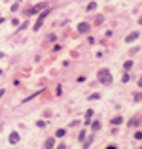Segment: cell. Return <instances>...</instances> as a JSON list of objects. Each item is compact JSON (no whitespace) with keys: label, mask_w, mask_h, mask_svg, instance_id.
<instances>
[{"label":"cell","mask_w":142,"mask_h":149,"mask_svg":"<svg viewBox=\"0 0 142 149\" xmlns=\"http://www.w3.org/2000/svg\"><path fill=\"white\" fill-rule=\"evenodd\" d=\"M38 95H42V91H36V93H32V95H29V96H27V98L25 100H23V104H27V102H30V100H34V98H36V96Z\"/></svg>","instance_id":"cell-7"},{"label":"cell","mask_w":142,"mask_h":149,"mask_svg":"<svg viewBox=\"0 0 142 149\" xmlns=\"http://www.w3.org/2000/svg\"><path fill=\"white\" fill-rule=\"evenodd\" d=\"M91 128H93V132H95V130H98V128H101V123H98V121H95V123L91 125Z\"/></svg>","instance_id":"cell-13"},{"label":"cell","mask_w":142,"mask_h":149,"mask_svg":"<svg viewBox=\"0 0 142 149\" xmlns=\"http://www.w3.org/2000/svg\"><path fill=\"white\" fill-rule=\"evenodd\" d=\"M8 140H10V143H17L19 142V134H17V132H11Z\"/></svg>","instance_id":"cell-9"},{"label":"cell","mask_w":142,"mask_h":149,"mask_svg":"<svg viewBox=\"0 0 142 149\" xmlns=\"http://www.w3.org/2000/svg\"><path fill=\"white\" fill-rule=\"evenodd\" d=\"M44 147L46 149H53L55 147V138H47L46 142H44Z\"/></svg>","instance_id":"cell-6"},{"label":"cell","mask_w":142,"mask_h":149,"mask_svg":"<svg viewBox=\"0 0 142 149\" xmlns=\"http://www.w3.org/2000/svg\"><path fill=\"white\" fill-rule=\"evenodd\" d=\"M2 57H4V53H0V58H2Z\"/></svg>","instance_id":"cell-25"},{"label":"cell","mask_w":142,"mask_h":149,"mask_svg":"<svg viewBox=\"0 0 142 149\" xmlns=\"http://www.w3.org/2000/svg\"><path fill=\"white\" fill-rule=\"evenodd\" d=\"M17 2H21V0H17Z\"/></svg>","instance_id":"cell-27"},{"label":"cell","mask_w":142,"mask_h":149,"mask_svg":"<svg viewBox=\"0 0 142 149\" xmlns=\"http://www.w3.org/2000/svg\"><path fill=\"white\" fill-rule=\"evenodd\" d=\"M27 26H29V23H23V25H19V30H25Z\"/></svg>","instance_id":"cell-19"},{"label":"cell","mask_w":142,"mask_h":149,"mask_svg":"<svg viewBox=\"0 0 142 149\" xmlns=\"http://www.w3.org/2000/svg\"><path fill=\"white\" fill-rule=\"evenodd\" d=\"M0 23H2V17H0Z\"/></svg>","instance_id":"cell-26"},{"label":"cell","mask_w":142,"mask_h":149,"mask_svg":"<svg viewBox=\"0 0 142 149\" xmlns=\"http://www.w3.org/2000/svg\"><path fill=\"white\" fill-rule=\"evenodd\" d=\"M106 149H117V147H116V146H108Z\"/></svg>","instance_id":"cell-23"},{"label":"cell","mask_w":142,"mask_h":149,"mask_svg":"<svg viewBox=\"0 0 142 149\" xmlns=\"http://www.w3.org/2000/svg\"><path fill=\"white\" fill-rule=\"evenodd\" d=\"M93 117V109H87L85 111V125H89V119Z\"/></svg>","instance_id":"cell-11"},{"label":"cell","mask_w":142,"mask_h":149,"mask_svg":"<svg viewBox=\"0 0 142 149\" xmlns=\"http://www.w3.org/2000/svg\"><path fill=\"white\" fill-rule=\"evenodd\" d=\"M46 6H47L46 2H40V4H36V6H32V8H30V10H27V15H29V17H30V15L38 13V11H42V10H44Z\"/></svg>","instance_id":"cell-3"},{"label":"cell","mask_w":142,"mask_h":149,"mask_svg":"<svg viewBox=\"0 0 142 149\" xmlns=\"http://www.w3.org/2000/svg\"><path fill=\"white\" fill-rule=\"evenodd\" d=\"M129 125H131V127H138V125H140V115H136V117H131Z\"/></svg>","instance_id":"cell-8"},{"label":"cell","mask_w":142,"mask_h":149,"mask_svg":"<svg viewBox=\"0 0 142 149\" xmlns=\"http://www.w3.org/2000/svg\"><path fill=\"white\" fill-rule=\"evenodd\" d=\"M57 149H66V146H65V143H61V146H59Z\"/></svg>","instance_id":"cell-22"},{"label":"cell","mask_w":142,"mask_h":149,"mask_svg":"<svg viewBox=\"0 0 142 149\" xmlns=\"http://www.w3.org/2000/svg\"><path fill=\"white\" fill-rule=\"evenodd\" d=\"M138 36H140L138 30H136V32H131L127 38H125V42H127V44H131V42H136V40H138Z\"/></svg>","instance_id":"cell-4"},{"label":"cell","mask_w":142,"mask_h":149,"mask_svg":"<svg viewBox=\"0 0 142 149\" xmlns=\"http://www.w3.org/2000/svg\"><path fill=\"white\" fill-rule=\"evenodd\" d=\"M55 136H59V138H61V136H65V128H59V130H57V134H55Z\"/></svg>","instance_id":"cell-17"},{"label":"cell","mask_w":142,"mask_h":149,"mask_svg":"<svg viewBox=\"0 0 142 149\" xmlns=\"http://www.w3.org/2000/svg\"><path fill=\"white\" fill-rule=\"evenodd\" d=\"M123 66H125V70H131V68H133V61H127Z\"/></svg>","instance_id":"cell-15"},{"label":"cell","mask_w":142,"mask_h":149,"mask_svg":"<svg viewBox=\"0 0 142 149\" xmlns=\"http://www.w3.org/2000/svg\"><path fill=\"white\" fill-rule=\"evenodd\" d=\"M97 76H98V81H101L102 85H110L112 83V74H110L108 68H101Z\"/></svg>","instance_id":"cell-1"},{"label":"cell","mask_w":142,"mask_h":149,"mask_svg":"<svg viewBox=\"0 0 142 149\" xmlns=\"http://www.w3.org/2000/svg\"><path fill=\"white\" fill-rule=\"evenodd\" d=\"M135 102H140V93H135Z\"/></svg>","instance_id":"cell-21"},{"label":"cell","mask_w":142,"mask_h":149,"mask_svg":"<svg viewBox=\"0 0 142 149\" xmlns=\"http://www.w3.org/2000/svg\"><path fill=\"white\" fill-rule=\"evenodd\" d=\"M49 15V10H46V11H42L40 15H38V21L34 23V30H40L42 29V25H44V21H46V17Z\"/></svg>","instance_id":"cell-2"},{"label":"cell","mask_w":142,"mask_h":149,"mask_svg":"<svg viewBox=\"0 0 142 149\" xmlns=\"http://www.w3.org/2000/svg\"><path fill=\"white\" fill-rule=\"evenodd\" d=\"M61 95H63V87L59 85V87H57V96H61Z\"/></svg>","instance_id":"cell-20"},{"label":"cell","mask_w":142,"mask_h":149,"mask_svg":"<svg viewBox=\"0 0 142 149\" xmlns=\"http://www.w3.org/2000/svg\"><path fill=\"white\" fill-rule=\"evenodd\" d=\"M2 96H4V91H0V98H2Z\"/></svg>","instance_id":"cell-24"},{"label":"cell","mask_w":142,"mask_h":149,"mask_svg":"<svg viewBox=\"0 0 142 149\" xmlns=\"http://www.w3.org/2000/svg\"><path fill=\"white\" fill-rule=\"evenodd\" d=\"M93 143V136H89V140H84V149H87Z\"/></svg>","instance_id":"cell-12"},{"label":"cell","mask_w":142,"mask_h":149,"mask_svg":"<svg viewBox=\"0 0 142 149\" xmlns=\"http://www.w3.org/2000/svg\"><path fill=\"white\" fill-rule=\"evenodd\" d=\"M85 136H87V134H85V130H82V132H80V136H78V140H80V142H84Z\"/></svg>","instance_id":"cell-14"},{"label":"cell","mask_w":142,"mask_h":149,"mask_svg":"<svg viewBox=\"0 0 142 149\" xmlns=\"http://www.w3.org/2000/svg\"><path fill=\"white\" fill-rule=\"evenodd\" d=\"M110 123H112V125H121V123H123V117H121V115H116L112 121H110Z\"/></svg>","instance_id":"cell-10"},{"label":"cell","mask_w":142,"mask_h":149,"mask_svg":"<svg viewBox=\"0 0 142 149\" xmlns=\"http://www.w3.org/2000/svg\"><path fill=\"white\" fill-rule=\"evenodd\" d=\"M95 8H97V4H95V2H89V4H87V11H89V10H95Z\"/></svg>","instance_id":"cell-16"},{"label":"cell","mask_w":142,"mask_h":149,"mask_svg":"<svg viewBox=\"0 0 142 149\" xmlns=\"http://www.w3.org/2000/svg\"><path fill=\"white\" fill-rule=\"evenodd\" d=\"M98 98H101V95H97V93H95V95H91V96H89V100H98Z\"/></svg>","instance_id":"cell-18"},{"label":"cell","mask_w":142,"mask_h":149,"mask_svg":"<svg viewBox=\"0 0 142 149\" xmlns=\"http://www.w3.org/2000/svg\"><path fill=\"white\" fill-rule=\"evenodd\" d=\"M87 30H89V25H87V23H80V25H78V32H80V34H85Z\"/></svg>","instance_id":"cell-5"}]
</instances>
